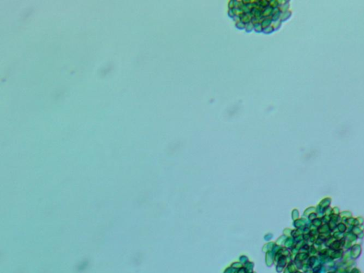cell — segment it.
<instances>
[{
	"label": "cell",
	"mask_w": 364,
	"mask_h": 273,
	"mask_svg": "<svg viewBox=\"0 0 364 273\" xmlns=\"http://www.w3.org/2000/svg\"><path fill=\"white\" fill-rule=\"evenodd\" d=\"M282 6L278 1L235 0L229 2V12L239 28L269 33L280 22Z\"/></svg>",
	"instance_id": "6da1fadb"
}]
</instances>
